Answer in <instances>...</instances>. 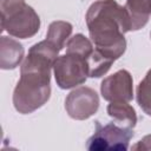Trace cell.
<instances>
[{
  "instance_id": "6da1fadb",
  "label": "cell",
  "mask_w": 151,
  "mask_h": 151,
  "mask_svg": "<svg viewBox=\"0 0 151 151\" xmlns=\"http://www.w3.org/2000/svg\"><path fill=\"white\" fill-rule=\"evenodd\" d=\"M60 50L47 39L34 44L20 66V79L13 91L14 109L28 114L44 106L51 97V70Z\"/></svg>"
},
{
  "instance_id": "7a4b0ae2",
  "label": "cell",
  "mask_w": 151,
  "mask_h": 151,
  "mask_svg": "<svg viewBox=\"0 0 151 151\" xmlns=\"http://www.w3.org/2000/svg\"><path fill=\"white\" fill-rule=\"evenodd\" d=\"M85 19L94 48L112 61L119 59L126 50L124 35L131 31L125 6L116 0H98L88 7Z\"/></svg>"
},
{
  "instance_id": "3957f363",
  "label": "cell",
  "mask_w": 151,
  "mask_h": 151,
  "mask_svg": "<svg viewBox=\"0 0 151 151\" xmlns=\"http://www.w3.org/2000/svg\"><path fill=\"white\" fill-rule=\"evenodd\" d=\"M53 72L55 83L60 88H73L84 84L88 78L87 59L79 53L66 51L65 54L57 58Z\"/></svg>"
},
{
  "instance_id": "277c9868",
  "label": "cell",
  "mask_w": 151,
  "mask_h": 151,
  "mask_svg": "<svg viewBox=\"0 0 151 151\" xmlns=\"http://www.w3.org/2000/svg\"><path fill=\"white\" fill-rule=\"evenodd\" d=\"M133 134V129L120 126L114 122L106 125L96 122V131L88 138L86 147L90 151H125Z\"/></svg>"
},
{
  "instance_id": "5b68a950",
  "label": "cell",
  "mask_w": 151,
  "mask_h": 151,
  "mask_svg": "<svg viewBox=\"0 0 151 151\" xmlns=\"http://www.w3.org/2000/svg\"><path fill=\"white\" fill-rule=\"evenodd\" d=\"M40 24V18L33 7L25 5L11 15L1 18V31L14 38L28 39L39 32Z\"/></svg>"
},
{
  "instance_id": "8992f818",
  "label": "cell",
  "mask_w": 151,
  "mask_h": 151,
  "mask_svg": "<svg viewBox=\"0 0 151 151\" xmlns=\"http://www.w3.org/2000/svg\"><path fill=\"white\" fill-rule=\"evenodd\" d=\"M99 109L98 93L87 86H80L71 91L65 99L67 114L76 120H85L92 117Z\"/></svg>"
},
{
  "instance_id": "52a82bcc",
  "label": "cell",
  "mask_w": 151,
  "mask_h": 151,
  "mask_svg": "<svg viewBox=\"0 0 151 151\" xmlns=\"http://www.w3.org/2000/svg\"><path fill=\"white\" fill-rule=\"evenodd\" d=\"M101 97L107 101H125L133 99V79L129 71L119 70L106 77L100 84Z\"/></svg>"
},
{
  "instance_id": "ba28073f",
  "label": "cell",
  "mask_w": 151,
  "mask_h": 151,
  "mask_svg": "<svg viewBox=\"0 0 151 151\" xmlns=\"http://www.w3.org/2000/svg\"><path fill=\"white\" fill-rule=\"evenodd\" d=\"M24 46L15 39L2 35L0 38V67L2 70H13L24 58Z\"/></svg>"
},
{
  "instance_id": "9c48e42d",
  "label": "cell",
  "mask_w": 151,
  "mask_h": 151,
  "mask_svg": "<svg viewBox=\"0 0 151 151\" xmlns=\"http://www.w3.org/2000/svg\"><path fill=\"white\" fill-rule=\"evenodd\" d=\"M125 8L131 21V31L143 28L151 15V0H126Z\"/></svg>"
},
{
  "instance_id": "30bf717a",
  "label": "cell",
  "mask_w": 151,
  "mask_h": 151,
  "mask_svg": "<svg viewBox=\"0 0 151 151\" xmlns=\"http://www.w3.org/2000/svg\"><path fill=\"white\" fill-rule=\"evenodd\" d=\"M106 111L113 122L120 126L133 129L137 124V114L134 109L125 101H111L107 105Z\"/></svg>"
},
{
  "instance_id": "8fae6325",
  "label": "cell",
  "mask_w": 151,
  "mask_h": 151,
  "mask_svg": "<svg viewBox=\"0 0 151 151\" xmlns=\"http://www.w3.org/2000/svg\"><path fill=\"white\" fill-rule=\"evenodd\" d=\"M72 25L67 21L63 20H57L50 24L47 33H46V39L55 45L60 51L65 47L66 40L70 39V35L72 33Z\"/></svg>"
},
{
  "instance_id": "7c38bea8",
  "label": "cell",
  "mask_w": 151,
  "mask_h": 151,
  "mask_svg": "<svg viewBox=\"0 0 151 151\" xmlns=\"http://www.w3.org/2000/svg\"><path fill=\"white\" fill-rule=\"evenodd\" d=\"M136 99L144 113L151 117V68L145 74L144 79L138 84L136 90Z\"/></svg>"
},
{
  "instance_id": "4fadbf2b",
  "label": "cell",
  "mask_w": 151,
  "mask_h": 151,
  "mask_svg": "<svg viewBox=\"0 0 151 151\" xmlns=\"http://www.w3.org/2000/svg\"><path fill=\"white\" fill-rule=\"evenodd\" d=\"M66 51L70 52H76L79 53L81 55H84L87 60L90 58V55L92 54V52L94 51V47L92 45V41L86 38L84 34L78 33L76 35H73L72 38H70L67 40L66 44Z\"/></svg>"
},
{
  "instance_id": "5bb4252c",
  "label": "cell",
  "mask_w": 151,
  "mask_h": 151,
  "mask_svg": "<svg viewBox=\"0 0 151 151\" xmlns=\"http://www.w3.org/2000/svg\"><path fill=\"white\" fill-rule=\"evenodd\" d=\"M25 0H0L1 18H6L25 6Z\"/></svg>"
},
{
  "instance_id": "9a60e30c",
  "label": "cell",
  "mask_w": 151,
  "mask_h": 151,
  "mask_svg": "<svg viewBox=\"0 0 151 151\" xmlns=\"http://www.w3.org/2000/svg\"><path fill=\"white\" fill-rule=\"evenodd\" d=\"M133 150H151V134H147L145 137H143L139 142H137V144H134L132 146Z\"/></svg>"
},
{
  "instance_id": "2e32d148",
  "label": "cell",
  "mask_w": 151,
  "mask_h": 151,
  "mask_svg": "<svg viewBox=\"0 0 151 151\" xmlns=\"http://www.w3.org/2000/svg\"><path fill=\"white\" fill-rule=\"evenodd\" d=\"M150 37H151V33H150Z\"/></svg>"
}]
</instances>
